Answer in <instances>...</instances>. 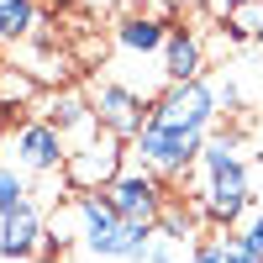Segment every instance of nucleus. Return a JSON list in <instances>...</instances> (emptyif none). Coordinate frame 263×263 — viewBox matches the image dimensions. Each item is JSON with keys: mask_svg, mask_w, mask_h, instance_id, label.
<instances>
[{"mask_svg": "<svg viewBox=\"0 0 263 263\" xmlns=\"http://www.w3.org/2000/svg\"><path fill=\"white\" fill-rule=\"evenodd\" d=\"M200 205H205V221L232 232V221L253 205V184H248V163L237 158V132H216L205 137L200 153Z\"/></svg>", "mask_w": 263, "mask_h": 263, "instance_id": "obj_1", "label": "nucleus"}, {"mask_svg": "<svg viewBox=\"0 0 263 263\" xmlns=\"http://www.w3.org/2000/svg\"><path fill=\"white\" fill-rule=\"evenodd\" d=\"M132 153L147 174L158 179H184L190 163H200L205 153V132H179V126H163V121H147L137 137H132Z\"/></svg>", "mask_w": 263, "mask_h": 263, "instance_id": "obj_2", "label": "nucleus"}, {"mask_svg": "<svg viewBox=\"0 0 263 263\" xmlns=\"http://www.w3.org/2000/svg\"><path fill=\"white\" fill-rule=\"evenodd\" d=\"M216 116H221V105H216L211 74L195 79V84H168L147 111V121H163V126H179V132H205V137H211Z\"/></svg>", "mask_w": 263, "mask_h": 263, "instance_id": "obj_3", "label": "nucleus"}, {"mask_svg": "<svg viewBox=\"0 0 263 263\" xmlns=\"http://www.w3.org/2000/svg\"><path fill=\"white\" fill-rule=\"evenodd\" d=\"M126 142L121 137H111V132H100V137L90 142V147H79V153H69V163H63V179H69V190L74 195H105L116 179H121V153Z\"/></svg>", "mask_w": 263, "mask_h": 263, "instance_id": "obj_4", "label": "nucleus"}, {"mask_svg": "<svg viewBox=\"0 0 263 263\" xmlns=\"http://www.w3.org/2000/svg\"><path fill=\"white\" fill-rule=\"evenodd\" d=\"M105 200H111V211L121 216V221H132V227H158L168 195H163V179H158V174H147V168H126L121 179L105 190Z\"/></svg>", "mask_w": 263, "mask_h": 263, "instance_id": "obj_5", "label": "nucleus"}, {"mask_svg": "<svg viewBox=\"0 0 263 263\" xmlns=\"http://www.w3.org/2000/svg\"><path fill=\"white\" fill-rule=\"evenodd\" d=\"M74 221H79V242L90 258H121V216L111 211L105 195H74Z\"/></svg>", "mask_w": 263, "mask_h": 263, "instance_id": "obj_6", "label": "nucleus"}, {"mask_svg": "<svg viewBox=\"0 0 263 263\" xmlns=\"http://www.w3.org/2000/svg\"><path fill=\"white\" fill-rule=\"evenodd\" d=\"M42 121H48L63 142H69V153H79V147H90L95 137H100V116H95V105H90V95H79V90H58V95H48V105H42Z\"/></svg>", "mask_w": 263, "mask_h": 263, "instance_id": "obj_7", "label": "nucleus"}, {"mask_svg": "<svg viewBox=\"0 0 263 263\" xmlns=\"http://www.w3.org/2000/svg\"><path fill=\"white\" fill-rule=\"evenodd\" d=\"M90 105H95L100 126L111 132V137H121V142L137 137V132L147 126V111H153V100H142L137 90H126V84H111V79L90 90Z\"/></svg>", "mask_w": 263, "mask_h": 263, "instance_id": "obj_8", "label": "nucleus"}, {"mask_svg": "<svg viewBox=\"0 0 263 263\" xmlns=\"http://www.w3.org/2000/svg\"><path fill=\"white\" fill-rule=\"evenodd\" d=\"M11 153H16V168H21V174H37V179L63 174V163H69V142H63L48 121H27V126H16Z\"/></svg>", "mask_w": 263, "mask_h": 263, "instance_id": "obj_9", "label": "nucleus"}, {"mask_svg": "<svg viewBox=\"0 0 263 263\" xmlns=\"http://www.w3.org/2000/svg\"><path fill=\"white\" fill-rule=\"evenodd\" d=\"M163 79H168V84H195V79H205V42L195 37L190 27H168V42H163Z\"/></svg>", "mask_w": 263, "mask_h": 263, "instance_id": "obj_10", "label": "nucleus"}, {"mask_svg": "<svg viewBox=\"0 0 263 263\" xmlns=\"http://www.w3.org/2000/svg\"><path fill=\"white\" fill-rule=\"evenodd\" d=\"M42 237H48V221H42V211L27 205L0 221V258H37Z\"/></svg>", "mask_w": 263, "mask_h": 263, "instance_id": "obj_11", "label": "nucleus"}, {"mask_svg": "<svg viewBox=\"0 0 263 263\" xmlns=\"http://www.w3.org/2000/svg\"><path fill=\"white\" fill-rule=\"evenodd\" d=\"M116 42H121V53L147 58V53H163L168 27H163V21H147V16H121L116 21Z\"/></svg>", "mask_w": 263, "mask_h": 263, "instance_id": "obj_12", "label": "nucleus"}, {"mask_svg": "<svg viewBox=\"0 0 263 263\" xmlns=\"http://www.w3.org/2000/svg\"><path fill=\"white\" fill-rule=\"evenodd\" d=\"M42 32V6L37 0H0V42H27Z\"/></svg>", "mask_w": 263, "mask_h": 263, "instance_id": "obj_13", "label": "nucleus"}, {"mask_svg": "<svg viewBox=\"0 0 263 263\" xmlns=\"http://www.w3.org/2000/svg\"><path fill=\"white\" fill-rule=\"evenodd\" d=\"M32 184H27V174L21 168H0V221H6V216H16V211H27L32 200Z\"/></svg>", "mask_w": 263, "mask_h": 263, "instance_id": "obj_14", "label": "nucleus"}, {"mask_svg": "<svg viewBox=\"0 0 263 263\" xmlns=\"http://www.w3.org/2000/svg\"><path fill=\"white\" fill-rule=\"evenodd\" d=\"M232 32H237V37H253L258 48H263V0H253V6H237V11H232Z\"/></svg>", "mask_w": 263, "mask_h": 263, "instance_id": "obj_15", "label": "nucleus"}, {"mask_svg": "<svg viewBox=\"0 0 263 263\" xmlns=\"http://www.w3.org/2000/svg\"><path fill=\"white\" fill-rule=\"evenodd\" d=\"M32 74H16V69H6L0 74V105H21V100H32Z\"/></svg>", "mask_w": 263, "mask_h": 263, "instance_id": "obj_16", "label": "nucleus"}, {"mask_svg": "<svg viewBox=\"0 0 263 263\" xmlns=\"http://www.w3.org/2000/svg\"><path fill=\"white\" fill-rule=\"evenodd\" d=\"M216 253H221V263H258L253 248L242 242V232H216Z\"/></svg>", "mask_w": 263, "mask_h": 263, "instance_id": "obj_17", "label": "nucleus"}, {"mask_svg": "<svg viewBox=\"0 0 263 263\" xmlns=\"http://www.w3.org/2000/svg\"><path fill=\"white\" fill-rule=\"evenodd\" d=\"M174 6H179V0H137V16H147V21H163V27H174Z\"/></svg>", "mask_w": 263, "mask_h": 263, "instance_id": "obj_18", "label": "nucleus"}, {"mask_svg": "<svg viewBox=\"0 0 263 263\" xmlns=\"http://www.w3.org/2000/svg\"><path fill=\"white\" fill-rule=\"evenodd\" d=\"M242 242H248V248H253V258L263 263V211H258L253 221H248V232H242Z\"/></svg>", "mask_w": 263, "mask_h": 263, "instance_id": "obj_19", "label": "nucleus"}, {"mask_svg": "<svg viewBox=\"0 0 263 263\" xmlns=\"http://www.w3.org/2000/svg\"><path fill=\"white\" fill-rule=\"evenodd\" d=\"M190 263H221V253H216V237H200V242L190 248Z\"/></svg>", "mask_w": 263, "mask_h": 263, "instance_id": "obj_20", "label": "nucleus"}, {"mask_svg": "<svg viewBox=\"0 0 263 263\" xmlns=\"http://www.w3.org/2000/svg\"><path fill=\"white\" fill-rule=\"evenodd\" d=\"M84 6H90V11H111L116 0H84Z\"/></svg>", "mask_w": 263, "mask_h": 263, "instance_id": "obj_21", "label": "nucleus"}, {"mask_svg": "<svg viewBox=\"0 0 263 263\" xmlns=\"http://www.w3.org/2000/svg\"><path fill=\"white\" fill-rule=\"evenodd\" d=\"M6 116H11V105H0V121H6Z\"/></svg>", "mask_w": 263, "mask_h": 263, "instance_id": "obj_22", "label": "nucleus"}, {"mask_svg": "<svg viewBox=\"0 0 263 263\" xmlns=\"http://www.w3.org/2000/svg\"><path fill=\"white\" fill-rule=\"evenodd\" d=\"M232 6H253V0H232Z\"/></svg>", "mask_w": 263, "mask_h": 263, "instance_id": "obj_23", "label": "nucleus"}, {"mask_svg": "<svg viewBox=\"0 0 263 263\" xmlns=\"http://www.w3.org/2000/svg\"><path fill=\"white\" fill-rule=\"evenodd\" d=\"M53 6H69V0H53Z\"/></svg>", "mask_w": 263, "mask_h": 263, "instance_id": "obj_24", "label": "nucleus"}]
</instances>
